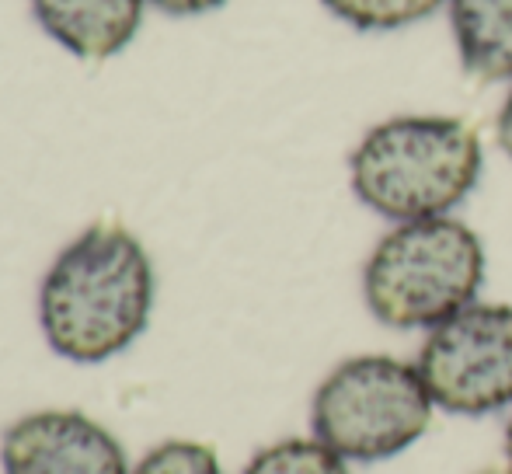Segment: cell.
I'll list each match as a JSON object with an SVG mask.
<instances>
[{
	"label": "cell",
	"instance_id": "obj_4",
	"mask_svg": "<svg viewBox=\"0 0 512 474\" xmlns=\"http://www.w3.org/2000/svg\"><path fill=\"white\" fill-rule=\"evenodd\" d=\"M436 401L415 359L359 353L324 373L310 398V433L356 464L401 457L429 433Z\"/></svg>",
	"mask_w": 512,
	"mask_h": 474
},
{
	"label": "cell",
	"instance_id": "obj_6",
	"mask_svg": "<svg viewBox=\"0 0 512 474\" xmlns=\"http://www.w3.org/2000/svg\"><path fill=\"white\" fill-rule=\"evenodd\" d=\"M4 474H133L112 429L74 408H42L0 436Z\"/></svg>",
	"mask_w": 512,
	"mask_h": 474
},
{
	"label": "cell",
	"instance_id": "obj_5",
	"mask_svg": "<svg viewBox=\"0 0 512 474\" xmlns=\"http://www.w3.org/2000/svg\"><path fill=\"white\" fill-rule=\"evenodd\" d=\"M415 366L439 412L460 419L512 412V304L474 300L429 328Z\"/></svg>",
	"mask_w": 512,
	"mask_h": 474
},
{
	"label": "cell",
	"instance_id": "obj_12",
	"mask_svg": "<svg viewBox=\"0 0 512 474\" xmlns=\"http://www.w3.org/2000/svg\"><path fill=\"white\" fill-rule=\"evenodd\" d=\"M157 11L171 14V18H196V14H209L223 7L227 0H150Z\"/></svg>",
	"mask_w": 512,
	"mask_h": 474
},
{
	"label": "cell",
	"instance_id": "obj_2",
	"mask_svg": "<svg viewBox=\"0 0 512 474\" xmlns=\"http://www.w3.org/2000/svg\"><path fill=\"white\" fill-rule=\"evenodd\" d=\"M485 147L460 116L408 112L363 133L349 154L352 196L387 224L450 217L481 182Z\"/></svg>",
	"mask_w": 512,
	"mask_h": 474
},
{
	"label": "cell",
	"instance_id": "obj_3",
	"mask_svg": "<svg viewBox=\"0 0 512 474\" xmlns=\"http://www.w3.org/2000/svg\"><path fill=\"white\" fill-rule=\"evenodd\" d=\"M488 251L460 217L391 224L363 262V304L394 332H429L481 300Z\"/></svg>",
	"mask_w": 512,
	"mask_h": 474
},
{
	"label": "cell",
	"instance_id": "obj_8",
	"mask_svg": "<svg viewBox=\"0 0 512 474\" xmlns=\"http://www.w3.org/2000/svg\"><path fill=\"white\" fill-rule=\"evenodd\" d=\"M460 67L474 81H512V0H450Z\"/></svg>",
	"mask_w": 512,
	"mask_h": 474
},
{
	"label": "cell",
	"instance_id": "obj_15",
	"mask_svg": "<svg viewBox=\"0 0 512 474\" xmlns=\"http://www.w3.org/2000/svg\"><path fill=\"white\" fill-rule=\"evenodd\" d=\"M478 474H512V468L502 464V468H485V471H478Z\"/></svg>",
	"mask_w": 512,
	"mask_h": 474
},
{
	"label": "cell",
	"instance_id": "obj_11",
	"mask_svg": "<svg viewBox=\"0 0 512 474\" xmlns=\"http://www.w3.org/2000/svg\"><path fill=\"white\" fill-rule=\"evenodd\" d=\"M133 474H223V464L199 440H164L136 461Z\"/></svg>",
	"mask_w": 512,
	"mask_h": 474
},
{
	"label": "cell",
	"instance_id": "obj_14",
	"mask_svg": "<svg viewBox=\"0 0 512 474\" xmlns=\"http://www.w3.org/2000/svg\"><path fill=\"white\" fill-rule=\"evenodd\" d=\"M502 450H506V468H512V412L506 419V440H502Z\"/></svg>",
	"mask_w": 512,
	"mask_h": 474
},
{
	"label": "cell",
	"instance_id": "obj_10",
	"mask_svg": "<svg viewBox=\"0 0 512 474\" xmlns=\"http://www.w3.org/2000/svg\"><path fill=\"white\" fill-rule=\"evenodd\" d=\"M321 4L356 32H401L436 14L450 0H321Z\"/></svg>",
	"mask_w": 512,
	"mask_h": 474
},
{
	"label": "cell",
	"instance_id": "obj_9",
	"mask_svg": "<svg viewBox=\"0 0 512 474\" xmlns=\"http://www.w3.org/2000/svg\"><path fill=\"white\" fill-rule=\"evenodd\" d=\"M241 474H352V464L310 433L286 436L255 450Z\"/></svg>",
	"mask_w": 512,
	"mask_h": 474
},
{
	"label": "cell",
	"instance_id": "obj_1",
	"mask_svg": "<svg viewBox=\"0 0 512 474\" xmlns=\"http://www.w3.org/2000/svg\"><path fill=\"white\" fill-rule=\"evenodd\" d=\"M157 276L147 248L119 224H91L49 262L39 283V328L67 363L122 356L150 325Z\"/></svg>",
	"mask_w": 512,
	"mask_h": 474
},
{
	"label": "cell",
	"instance_id": "obj_13",
	"mask_svg": "<svg viewBox=\"0 0 512 474\" xmlns=\"http://www.w3.org/2000/svg\"><path fill=\"white\" fill-rule=\"evenodd\" d=\"M495 140H499L502 154L512 161V81H509V95L506 102H502L499 116H495Z\"/></svg>",
	"mask_w": 512,
	"mask_h": 474
},
{
	"label": "cell",
	"instance_id": "obj_7",
	"mask_svg": "<svg viewBox=\"0 0 512 474\" xmlns=\"http://www.w3.org/2000/svg\"><path fill=\"white\" fill-rule=\"evenodd\" d=\"M150 0H28L39 28L77 60L102 63L136 39Z\"/></svg>",
	"mask_w": 512,
	"mask_h": 474
}]
</instances>
